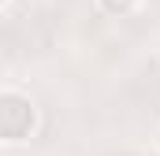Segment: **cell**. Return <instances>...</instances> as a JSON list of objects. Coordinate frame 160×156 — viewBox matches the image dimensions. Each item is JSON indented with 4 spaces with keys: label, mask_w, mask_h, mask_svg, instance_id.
Masks as SVG:
<instances>
[{
    "label": "cell",
    "mask_w": 160,
    "mask_h": 156,
    "mask_svg": "<svg viewBox=\"0 0 160 156\" xmlns=\"http://www.w3.org/2000/svg\"><path fill=\"white\" fill-rule=\"evenodd\" d=\"M0 130H4V141L8 145H22L26 138L38 134V104L19 93V89H4L0 97Z\"/></svg>",
    "instance_id": "1"
},
{
    "label": "cell",
    "mask_w": 160,
    "mask_h": 156,
    "mask_svg": "<svg viewBox=\"0 0 160 156\" xmlns=\"http://www.w3.org/2000/svg\"><path fill=\"white\" fill-rule=\"evenodd\" d=\"M93 4H97V11H104L112 19H127L142 7V0H93Z\"/></svg>",
    "instance_id": "2"
},
{
    "label": "cell",
    "mask_w": 160,
    "mask_h": 156,
    "mask_svg": "<svg viewBox=\"0 0 160 156\" xmlns=\"http://www.w3.org/2000/svg\"><path fill=\"white\" fill-rule=\"evenodd\" d=\"M11 4H15V0H0V7H4V11H8V7H11Z\"/></svg>",
    "instance_id": "3"
}]
</instances>
